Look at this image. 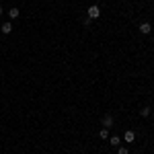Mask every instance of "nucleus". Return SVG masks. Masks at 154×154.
Wrapping results in <instances>:
<instances>
[{
	"label": "nucleus",
	"mask_w": 154,
	"mask_h": 154,
	"mask_svg": "<svg viewBox=\"0 0 154 154\" xmlns=\"http://www.w3.org/2000/svg\"><path fill=\"white\" fill-rule=\"evenodd\" d=\"M86 12H88V14H86L88 19H99V14H101V11H99V6H97V4H93Z\"/></svg>",
	"instance_id": "f257e3e1"
},
{
	"label": "nucleus",
	"mask_w": 154,
	"mask_h": 154,
	"mask_svg": "<svg viewBox=\"0 0 154 154\" xmlns=\"http://www.w3.org/2000/svg\"><path fill=\"white\" fill-rule=\"evenodd\" d=\"M101 123H103V128H107V130H109V128L113 125V115H109V113H107V115H103V121H101Z\"/></svg>",
	"instance_id": "f03ea898"
},
{
	"label": "nucleus",
	"mask_w": 154,
	"mask_h": 154,
	"mask_svg": "<svg viewBox=\"0 0 154 154\" xmlns=\"http://www.w3.org/2000/svg\"><path fill=\"white\" fill-rule=\"evenodd\" d=\"M123 140H125V142H134V140H136V134H134V131H131V130H128V131H125V134H123Z\"/></svg>",
	"instance_id": "7ed1b4c3"
},
{
	"label": "nucleus",
	"mask_w": 154,
	"mask_h": 154,
	"mask_svg": "<svg viewBox=\"0 0 154 154\" xmlns=\"http://www.w3.org/2000/svg\"><path fill=\"white\" fill-rule=\"evenodd\" d=\"M152 31V27H150V23H142L140 25V33H144V35H148Z\"/></svg>",
	"instance_id": "20e7f679"
},
{
	"label": "nucleus",
	"mask_w": 154,
	"mask_h": 154,
	"mask_svg": "<svg viewBox=\"0 0 154 154\" xmlns=\"http://www.w3.org/2000/svg\"><path fill=\"white\" fill-rule=\"evenodd\" d=\"M0 31H2L4 35H8V33H11V31H12V25H11V23H4V25H2V27H0Z\"/></svg>",
	"instance_id": "39448f33"
},
{
	"label": "nucleus",
	"mask_w": 154,
	"mask_h": 154,
	"mask_svg": "<svg viewBox=\"0 0 154 154\" xmlns=\"http://www.w3.org/2000/svg\"><path fill=\"white\" fill-rule=\"evenodd\" d=\"M8 19H11V21L19 19V8H11V11H8Z\"/></svg>",
	"instance_id": "423d86ee"
},
{
	"label": "nucleus",
	"mask_w": 154,
	"mask_h": 154,
	"mask_svg": "<svg viewBox=\"0 0 154 154\" xmlns=\"http://www.w3.org/2000/svg\"><path fill=\"white\" fill-rule=\"evenodd\" d=\"M99 138H101V140H109V130H107V128H103V130L99 131Z\"/></svg>",
	"instance_id": "0eeeda50"
},
{
	"label": "nucleus",
	"mask_w": 154,
	"mask_h": 154,
	"mask_svg": "<svg viewBox=\"0 0 154 154\" xmlns=\"http://www.w3.org/2000/svg\"><path fill=\"white\" fill-rule=\"evenodd\" d=\"M109 144H111L113 148H115V146H119V138H117V136H113V138H109Z\"/></svg>",
	"instance_id": "6e6552de"
},
{
	"label": "nucleus",
	"mask_w": 154,
	"mask_h": 154,
	"mask_svg": "<svg viewBox=\"0 0 154 154\" xmlns=\"http://www.w3.org/2000/svg\"><path fill=\"white\" fill-rule=\"evenodd\" d=\"M140 115H142V117H148V115H150V107H144L142 111H140Z\"/></svg>",
	"instance_id": "1a4fd4ad"
},
{
	"label": "nucleus",
	"mask_w": 154,
	"mask_h": 154,
	"mask_svg": "<svg viewBox=\"0 0 154 154\" xmlns=\"http://www.w3.org/2000/svg\"><path fill=\"white\" fill-rule=\"evenodd\" d=\"M117 154H130V150H128V148H119Z\"/></svg>",
	"instance_id": "9d476101"
},
{
	"label": "nucleus",
	"mask_w": 154,
	"mask_h": 154,
	"mask_svg": "<svg viewBox=\"0 0 154 154\" xmlns=\"http://www.w3.org/2000/svg\"><path fill=\"white\" fill-rule=\"evenodd\" d=\"M91 21H93V19H88V17H84V19H82V23L86 25V27H88V25H91Z\"/></svg>",
	"instance_id": "9b49d317"
},
{
	"label": "nucleus",
	"mask_w": 154,
	"mask_h": 154,
	"mask_svg": "<svg viewBox=\"0 0 154 154\" xmlns=\"http://www.w3.org/2000/svg\"><path fill=\"white\" fill-rule=\"evenodd\" d=\"M0 14H2V6H0Z\"/></svg>",
	"instance_id": "f8f14e48"
}]
</instances>
